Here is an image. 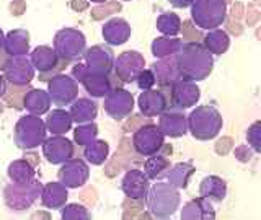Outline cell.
Listing matches in <instances>:
<instances>
[{"mask_svg":"<svg viewBox=\"0 0 261 220\" xmlns=\"http://www.w3.org/2000/svg\"><path fill=\"white\" fill-rule=\"evenodd\" d=\"M220 126H222V118L214 108H209V106H201L190 116L191 134L201 141L216 137Z\"/></svg>","mask_w":261,"mask_h":220,"instance_id":"1","label":"cell"},{"mask_svg":"<svg viewBox=\"0 0 261 220\" xmlns=\"http://www.w3.org/2000/svg\"><path fill=\"white\" fill-rule=\"evenodd\" d=\"M191 15L194 23L201 28L212 30L225 20V2L224 0H193Z\"/></svg>","mask_w":261,"mask_h":220,"instance_id":"2","label":"cell"},{"mask_svg":"<svg viewBox=\"0 0 261 220\" xmlns=\"http://www.w3.org/2000/svg\"><path fill=\"white\" fill-rule=\"evenodd\" d=\"M16 144L21 149H35L41 142L44 141V124L43 121L36 116H27L21 118L16 124Z\"/></svg>","mask_w":261,"mask_h":220,"instance_id":"3","label":"cell"},{"mask_svg":"<svg viewBox=\"0 0 261 220\" xmlns=\"http://www.w3.org/2000/svg\"><path fill=\"white\" fill-rule=\"evenodd\" d=\"M85 49V38L75 30H62L56 35V52L65 61L79 59Z\"/></svg>","mask_w":261,"mask_h":220,"instance_id":"4","label":"cell"},{"mask_svg":"<svg viewBox=\"0 0 261 220\" xmlns=\"http://www.w3.org/2000/svg\"><path fill=\"white\" fill-rule=\"evenodd\" d=\"M77 95V84L67 75H57L49 84V98L57 106H65Z\"/></svg>","mask_w":261,"mask_h":220,"instance_id":"5","label":"cell"},{"mask_svg":"<svg viewBox=\"0 0 261 220\" xmlns=\"http://www.w3.org/2000/svg\"><path fill=\"white\" fill-rule=\"evenodd\" d=\"M163 144V134L157 126H145L134 134V147L139 153L150 155Z\"/></svg>","mask_w":261,"mask_h":220,"instance_id":"6","label":"cell"},{"mask_svg":"<svg viewBox=\"0 0 261 220\" xmlns=\"http://www.w3.org/2000/svg\"><path fill=\"white\" fill-rule=\"evenodd\" d=\"M133 96L126 90L116 88L113 92H108L106 96V111H108L114 119H124V116L133 111Z\"/></svg>","mask_w":261,"mask_h":220,"instance_id":"7","label":"cell"},{"mask_svg":"<svg viewBox=\"0 0 261 220\" xmlns=\"http://www.w3.org/2000/svg\"><path fill=\"white\" fill-rule=\"evenodd\" d=\"M113 62V54L108 47L103 46H95L90 49L87 56V65L90 73H96V75H105L111 69Z\"/></svg>","mask_w":261,"mask_h":220,"instance_id":"8","label":"cell"},{"mask_svg":"<svg viewBox=\"0 0 261 220\" xmlns=\"http://www.w3.org/2000/svg\"><path fill=\"white\" fill-rule=\"evenodd\" d=\"M5 72H7V78L15 85L28 84L33 78V67L27 59H23V56L13 57V61L7 62Z\"/></svg>","mask_w":261,"mask_h":220,"instance_id":"9","label":"cell"},{"mask_svg":"<svg viewBox=\"0 0 261 220\" xmlns=\"http://www.w3.org/2000/svg\"><path fill=\"white\" fill-rule=\"evenodd\" d=\"M72 150V144L62 137H53L44 144V155L51 163H61L70 158Z\"/></svg>","mask_w":261,"mask_h":220,"instance_id":"10","label":"cell"},{"mask_svg":"<svg viewBox=\"0 0 261 220\" xmlns=\"http://www.w3.org/2000/svg\"><path fill=\"white\" fill-rule=\"evenodd\" d=\"M103 35L106 36V41L110 44H122L127 41L129 36V26L124 20L116 18V20H111L105 24L103 28Z\"/></svg>","mask_w":261,"mask_h":220,"instance_id":"11","label":"cell"},{"mask_svg":"<svg viewBox=\"0 0 261 220\" xmlns=\"http://www.w3.org/2000/svg\"><path fill=\"white\" fill-rule=\"evenodd\" d=\"M31 64L35 65L39 72L53 70L54 67H57L56 51H53V49L47 47V46L36 47L35 51H33V56H31Z\"/></svg>","mask_w":261,"mask_h":220,"instance_id":"12","label":"cell"},{"mask_svg":"<svg viewBox=\"0 0 261 220\" xmlns=\"http://www.w3.org/2000/svg\"><path fill=\"white\" fill-rule=\"evenodd\" d=\"M160 130L165 135L178 137L186 132L185 126V116L178 113H165L160 119Z\"/></svg>","mask_w":261,"mask_h":220,"instance_id":"13","label":"cell"},{"mask_svg":"<svg viewBox=\"0 0 261 220\" xmlns=\"http://www.w3.org/2000/svg\"><path fill=\"white\" fill-rule=\"evenodd\" d=\"M70 118L72 121H75L77 124H84V122L93 121L96 116V104L92 100H79L72 104L70 108Z\"/></svg>","mask_w":261,"mask_h":220,"instance_id":"14","label":"cell"},{"mask_svg":"<svg viewBox=\"0 0 261 220\" xmlns=\"http://www.w3.org/2000/svg\"><path fill=\"white\" fill-rule=\"evenodd\" d=\"M139 106H141V111L149 114H159L163 108H165V98L160 92H155V90H147L145 93L141 95L139 98Z\"/></svg>","mask_w":261,"mask_h":220,"instance_id":"15","label":"cell"},{"mask_svg":"<svg viewBox=\"0 0 261 220\" xmlns=\"http://www.w3.org/2000/svg\"><path fill=\"white\" fill-rule=\"evenodd\" d=\"M28 33L24 31H12L8 35L7 41H5V51L13 56V57H21L28 52Z\"/></svg>","mask_w":261,"mask_h":220,"instance_id":"16","label":"cell"},{"mask_svg":"<svg viewBox=\"0 0 261 220\" xmlns=\"http://www.w3.org/2000/svg\"><path fill=\"white\" fill-rule=\"evenodd\" d=\"M70 124H72L70 114L62 111V109L53 111L51 114H49V118H47V127L56 135H61V134L67 132V130L70 129Z\"/></svg>","mask_w":261,"mask_h":220,"instance_id":"17","label":"cell"},{"mask_svg":"<svg viewBox=\"0 0 261 220\" xmlns=\"http://www.w3.org/2000/svg\"><path fill=\"white\" fill-rule=\"evenodd\" d=\"M49 100L51 98L43 90H31V93H28L24 98V108L36 114L46 113L49 108Z\"/></svg>","mask_w":261,"mask_h":220,"instance_id":"18","label":"cell"},{"mask_svg":"<svg viewBox=\"0 0 261 220\" xmlns=\"http://www.w3.org/2000/svg\"><path fill=\"white\" fill-rule=\"evenodd\" d=\"M183 87H185V92L183 93L181 90L176 87V92H175V96H176V104L179 108H188V106H193L196 101L199 100V90L193 87L190 84V80L183 81Z\"/></svg>","mask_w":261,"mask_h":220,"instance_id":"19","label":"cell"},{"mask_svg":"<svg viewBox=\"0 0 261 220\" xmlns=\"http://www.w3.org/2000/svg\"><path fill=\"white\" fill-rule=\"evenodd\" d=\"M206 44H207V47L211 49L212 52L224 54L225 49L228 47V36H227V33H224V31L211 33V35H207V38H206Z\"/></svg>","mask_w":261,"mask_h":220,"instance_id":"20","label":"cell"},{"mask_svg":"<svg viewBox=\"0 0 261 220\" xmlns=\"http://www.w3.org/2000/svg\"><path fill=\"white\" fill-rule=\"evenodd\" d=\"M157 26H159V30L163 33V35L175 36L179 33V18L173 13L162 15L159 18V21H157Z\"/></svg>","mask_w":261,"mask_h":220,"instance_id":"21","label":"cell"},{"mask_svg":"<svg viewBox=\"0 0 261 220\" xmlns=\"http://www.w3.org/2000/svg\"><path fill=\"white\" fill-rule=\"evenodd\" d=\"M179 43L178 41H170V39H167V38H160V39H157L153 43V46H152V51H153V56L155 57H163V56H170V54H173V46H178Z\"/></svg>","mask_w":261,"mask_h":220,"instance_id":"22","label":"cell"},{"mask_svg":"<svg viewBox=\"0 0 261 220\" xmlns=\"http://www.w3.org/2000/svg\"><path fill=\"white\" fill-rule=\"evenodd\" d=\"M106 153H108V145H106V142H93L92 149L87 150V158L98 165L96 157H100V161H103L106 158Z\"/></svg>","mask_w":261,"mask_h":220,"instance_id":"23","label":"cell"},{"mask_svg":"<svg viewBox=\"0 0 261 220\" xmlns=\"http://www.w3.org/2000/svg\"><path fill=\"white\" fill-rule=\"evenodd\" d=\"M96 135V127L93 124H90L87 127H82V129H77L75 130V139L79 141L80 145H87L88 141H90V137H95Z\"/></svg>","mask_w":261,"mask_h":220,"instance_id":"24","label":"cell"},{"mask_svg":"<svg viewBox=\"0 0 261 220\" xmlns=\"http://www.w3.org/2000/svg\"><path fill=\"white\" fill-rule=\"evenodd\" d=\"M137 85L142 90H150L152 85L155 84V75L150 70H141L137 73Z\"/></svg>","mask_w":261,"mask_h":220,"instance_id":"25","label":"cell"},{"mask_svg":"<svg viewBox=\"0 0 261 220\" xmlns=\"http://www.w3.org/2000/svg\"><path fill=\"white\" fill-rule=\"evenodd\" d=\"M258 129H259V122H256V124L248 130V139L251 141V145L255 147L256 152H259V149H261V147H259V139H258Z\"/></svg>","mask_w":261,"mask_h":220,"instance_id":"26","label":"cell"},{"mask_svg":"<svg viewBox=\"0 0 261 220\" xmlns=\"http://www.w3.org/2000/svg\"><path fill=\"white\" fill-rule=\"evenodd\" d=\"M171 4H173L175 7H188L193 0H170Z\"/></svg>","mask_w":261,"mask_h":220,"instance_id":"27","label":"cell"},{"mask_svg":"<svg viewBox=\"0 0 261 220\" xmlns=\"http://www.w3.org/2000/svg\"><path fill=\"white\" fill-rule=\"evenodd\" d=\"M4 93H5V81L2 77H0V96H2Z\"/></svg>","mask_w":261,"mask_h":220,"instance_id":"28","label":"cell"},{"mask_svg":"<svg viewBox=\"0 0 261 220\" xmlns=\"http://www.w3.org/2000/svg\"><path fill=\"white\" fill-rule=\"evenodd\" d=\"M2 46H4V33L0 31V49H2Z\"/></svg>","mask_w":261,"mask_h":220,"instance_id":"29","label":"cell"},{"mask_svg":"<svg viewBox=\"0 0 261 220\" xmlns=\"http://www.w3.org/2000/svg\"><path fill=\"white\" fill-rule=\"evenodd\" d=\"M93 2H100L101 4V2H106V0H93Z\"/></svg>","mask_w":261,"mask_h":220,"instance_id":"30","label":"cell"}]
</instances>
